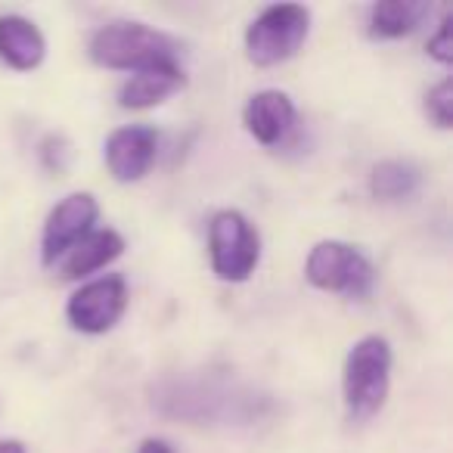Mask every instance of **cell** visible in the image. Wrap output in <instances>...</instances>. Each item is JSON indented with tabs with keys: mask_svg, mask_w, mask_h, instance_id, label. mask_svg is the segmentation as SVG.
<instances>
[{
	"mask_svg": "<svg viewBox=\"0 0 453 453\" xmlns=\"http://www.w3.org/2000/svg\"><path fill=\"white\" fill-rule=\"evenodd\" d=\"M156 413L193 426H252L271 413V395L224 372H174L150 388Z\"/></svg>",
	"mask_w": 453,
	"mask_h": 453,
	"instance_id": "cell-1",
	"label": "cell"
},
{
	"mask_svg": "<svg viewBox=\"0 0 453 453\" xmlns=\"http://www.w3.org/2000/svg\"><path fill=\"white\" fill-rule=\"evenodd\" d=\"M90 59L103 69L146 72L177 65V44L146 22H109L90 38Z\"/></svg>",
	"mask_w": 453,
	"mask_h": 453,
	"instance_id": "cell-2",
	"label": "cell"
},
{
	"mask_svg": "<svg viewBox=\"0 0 453 453\" xmlns=\"http://www.w3.org/2000/svg\"><path fill=\"white\" fill-rule=\"evenodd\" d=\"M391 345L382 335H364L342 366V397L351 422H366L385 407L391 388Z\"/></svg>",
	"mask_w": 453,
	"mask_h": 453,
	"instance_id": "cell-3",
	"label": "cell"
},
{
	"mask_svg": "<svg viewBox=\"0 0 453 453\" xmlns=\"http://www.w3.org/2000/svg\"><path fill=\"white\" fill-rule=\"evenodd\" d=\"M311 32V10L302 4H273L246 28V57L258 69L292 59Z\"/></svg>",
	"mask_w": 453,
	"mask_h": 453,
	"instance_id": "cell-4",
	"label": "cell"
},
{
	"mask_svg": "<svg viewBox=\"0 0 453 453\" xmlns=\"http://www.w3.org/2000/svg\"><path fill=\"white\" fill-rule=\"evenodd\" d=\"M208 258L224 283H246L261 261V236L236 208H224L208 220Z\"/></svg>",
	"mask_w": 453,
	"mask_h": 453,
	"instance_id": "cell-5",
	"label": "cell"
},
{
	"mask_svg": "<svg viewBox=\"0 0 453 453\" xmlns=\"http://www.w3.org/2000/svg\"><path fill=\"white\" fill-rule=\"evenodd\" d=\"M304 277L314 289L348 298H366L376 286V267L360 249L342 240H323L304 261Z\"/></svg>",
	"mask_w": 453,
	"mask_h": 453,
	"instance_id": "cell-6",
	"label": "cell"
},
{
	"mask_svg": "<svg viewBox=\"0 0 453 453\" xmlns=\"http://www.w3.org/2000/svg\"><path fill=\"white\" fill-rule=\"evenodd\" d=\"M127 311V283L119 273L90 280L81 289L72 292L69 304H65V317H69L72 329L88 335H103L115 329V323L125 317Z\"/></svg>",
	"mask_w": 453,
	"mask_h": 453,
	"instance_id": "cell-7",
	"label": "cell"
},
{
	"mask_svg": "<svg viewBox=\"0 0 453 453\" xmlns=\"http://www.w3.org/2000/svg\"><path fill=\"white\" fill-rule=\"evenodd\" d=\"M96 218H100V202L94 199V193H72L63 202H57L44 220V234H41L44 265L63 261V255L94 230Z\"/></svg>",
	"mask_w": 453,
	"mask_h": 453,
	"instance_id": "cell-8",
	"label": "cell"
},
{
	"mask_svg": "<svg viewBox=\"0 0 453 453\" xmlns=\"http://www.w3.org/2000/svg\"><path fill=\"white\" fill-rule=\"evenodd\" d=\"M158 152V134L150 125H127L109 134L106 168L119 183H137L150 174Z\"/></svg>",
	"mask_w": 453,
	"mask_h": 453,
	"instance_id": "cell-9",
	"label": "cell"
},
{
	"mask_svg": "<svg viewBox=\"0 0 453 453\" xmlns=\"http://www.w3.org/2000/svg\"><path fill=\"white\" fill-rule=\"evenodd\" d=\"M296 103L283 90H258L246 103V131L258 140L261 146H280L292 131H296Z\"/></svg>",
	"mask_w": 453,
	"mask_h": 453,
	"instance_id": "cell-10",
	"label": "cell"
},
{
	"mask_svg": "<svg viewBox=\"0 0 453 453\" xmlns=\"http://www.w3.org/2000/svg\"><path fill=\"white\" fill-rule=\"evenodd\" d=\"M44 57L47 41L32 19L16 13L0 16V63L16 72H32L44 63Z\"/></svg>",
	"mask_w": 453,
	"mask_h": 453,
	"instance_id": "cell-11",
	"label": "cell"
},
{
	"mask_svg": "<svg viewBox=\"0 0 453 453\" xmlns=\"http://www.w3.org/2000/svg\"><path fill=\"white\" fill-rule=\"evenodd\" d=\"M183 69L180 65H162V69H146L134 72L125 84L119 88V106L140 112V109H152L174 96L183 88Z\"/></svg>",
	"mask_w": 453,
	"mask_h": 453,
	"instance_id": "cell-12",
	"label": "cell"
},
{
	"mask_svg": "<svg viewBox=\"0 0 453 453\" xmlns=\"http://www.w3.org/2000/svg\"><path fill=\"white\" fill-rule=\"evenodd\" d=\"M125 252V240L115 230H90L75 249L63 255V280H81L103 271Z\"/></svg>",
	"mask_w": 453,
	"mask_h": 453,
	"instance_id": "cell-13",
	"label": "cell"
},
{
	"mask_svg": "<svg viewBox=\"0 0 453 453\" xmlns=\"http://www.w3.org/2000/svg\"><path fill=\"white\" fill-rule=\"evenodd\" d=\"M428 13L432 7L426 0H382L370 7L366 28H370V38L376 41H397L413 35Z\"/></svg>",
	"mask_w": 453,
	"mask_h": 453,
	"instance_id": "cell-14",
	"label": "cell"
},
{
	"mask_svg": "<svg viewBox=\"0 0 453 453\" xmlns=\"http://www.w3.org/2000/svg\"><path fill=\"white\" fill-rule=\"evenodd\" d=\"M422 171L413 162H401V158H385V162L372 165L370 171V193L379 202H403L419 189Z\"/></svg>",
	"mask_w": 453,
	"mask_h": 453,
	"instance_id": "cell-15",
	"label": "cell"
},
{
	"mask_svg": "<svg viewBox=\"0 0 453 453\" xmlns=\"http://www.w3.org/2000/svg\"><path fill=\"white\" fill-rule=\"evenodd\" d=\"M426 115L432 125H438L441 131L453 125V81L444 78L441 84H434L426 96Z\"/></svg>",
	"mask_w": 453,
	"mask_h": 453,
	"instance_id": "cell-16",
	"label": "cell"
},
{
	"mask_svg": "<svg viewBox=\"0 0 453 453\" xmlns=\"http://www.w3.org/2000/svg\"><path fill=\"white\" fill-rule=\"evenodd\" d=\"M450 16H444L441 19V26H438V32L428 38V57L434 59V63H441V65H450L453 63V35H450Z\"/></svg>",
	"mask_w": 453,
	"mask_h": 453,
	"instance_id": "cell-17",
	"label": "cell"
},
{
	"mask_svg": "<svg viewBox=\"0 0 453 453\" xmlns=\"http://www.w3.org/2000/svg\"><path fill=\"white\" fill-rule=\"evenodd\" d=\"M137 453H174V447H171L168 441H162V438H146L143 444H140Z\"/></svg>",
	"mask_w": 453,
	"mask_h": 453,
	"instance_id": "cell-18",
	"label": "cell"
},
{
	"mask_svg": "<svg viewBox=\"0 0 453 453\" xmlns=\"http://www.w3.org/2000/svg\"><path fill=\"white\" fill-rule=\"evenodd\" d=\"M0 453H28L26 444L16 438H7V441H0Z\"/></svg>",
	"mask_w": 453,
	"mask_h": 453,
	"instance_id": "cell-19",
	"label": "cell"
}]
</instances>
